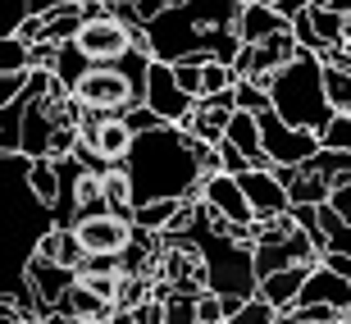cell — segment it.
I'll list each match as a JSON object with an SVG mask.
<instances>
[{
    "label": "cell",
    "instance_id": "16",
    "mask_svg": "<svg viewBox=\"0 0 351 324\" xmlns=\"http://www.w3.org/2000/svg\"><path fill=\"white\" fill-rule=\"evenodd\" d=\"M32 256H46V260H60V265H73V270H82V260H87V246H82L78 229H64V224H55L51 233L37 242V251Z\"/></svg>",
    "mask_w": 351,
    "mask_h": 324
},
{
    "label": "cell",
    "instance_id": "39",
    "mask_svg": "<svg viewBox=\"0 0 351 324\" xmlns=\"http://www.w3.org/2000/svg\"><path fill=\"white\" fill-rule=\"evenodd\" d=\"M27 5H32V14H51L60 0H27Z\"/></svg>",
    "mask_w": 351,
    "mask_h": 324
},
{
    "label": "cell",
    "instance_id": "34",
    "mask_svg": "<svg viewBox=\"0 0 351 324\" xmlns=\"http://www.w3.org/2000/svg\"><path fill=\"white\" fill-rule=\"evenodd\" d=\"M132 5H137V14H142L146 23H151V19H160V14L169 10V0H132Z\"/></svg>",
    "mask_w": 351,
    "mask_h": 324
},
{
    "label": "cell",
    "instance_id": "42",
    "mask_svg": "<svg viewBox=\"0 0 351 324\" xmlns=\"http://www.w3.org/2000/svg\"><path fill=\"white\" fill-rule=\"evenodd\" d=\"M347 320H351V311H347Z\"/></svg>",
    "mask_w": 351,
    "mask_h": 324
},
{
    "label": "cell",
    "instance_id": "12",
    "mask_svg": "<svg viewBox=\"0 0 351 324\" xmlns=\"http://www.w3.org/2000/svg\"><path fill=\"white\" fill-rule=\"evenodd\" d=\"M237 178H242V187H247V196H251V206H256L261 220H274V215L292 210V192L283 187V178L274 169H242Z\"/></svg>",
    "mask_w": 351,
    "mask_h": 324
},
{
    "label": "cell",
    "instance_id": "14",
    "mask_svg": "<svg viewBox=\"0 0 351 324\" xmlns=\"http://www.w3.org/2000/svg\"><path fill=\"white\" fill-rule=\"evenodd\" d=\"M287 27H292V19L274 5H261V0L242 5V19H237V32H242L247 46H261V41H269L274 32H287Z\"/></svg>",
    "mask_w": 351,
    "mask_h": 324
},
{
    "label": "cell",
    "instance_id": "4",
    "mask_svg": "<svg viewBox=\"0 0 351 324\" xmlns=\"http://www.w3.org/2000/svg\"><path fill=\"white\" fill-rule=\"evenodd\" d=\"M73 96L87 110H96V115H128L132 105H142L132 78L119 65H91V73L73 87Z\"/></svg>",
    "mask_w": 351,
    "mask_h": 324
},
{
    "label": "cell",
    "instance_id": "24",
    "mask_svg": "<svg viewBox=\"0 0 351 324\" xmlns=\"http://www.w3.org/2000/svg\"><path fill=\"white\" fill-rule=\"evenodd\" d=\"M19 69H32V41L10 32V37L0 41V73H19Z\"/></svg>",
    "mask_w": 351,
    "mask_h": 324
},
{
    "label": "cell",
    "instance_id": "6",
    "mask_svg": "<svg viewBox=\"0 0 351 324\" xmlns=\"http://www.w3.org/2000/svg\"><path fill=\"white\" fill-rule=\"evenodd\" d=\"M201 201H206L223 224H233V229H256V224H261V215L251 206L242 178L228 174V169H219V174H210V178L201 183Z\"/></svg>",
    "mask_w": 351,
    "mask_h": 324
},
{
    "label": "cell",
    "instance_id": "18",
    "mask_svg": "<svg viewBox=\"0 0 351 324\" xmlns=\"http://www.w3.org/2000/svg\"><path fill=\"white\" fill-rule=\"evenodd\" d=\"M182 210H187V201H182V196L146 201V206H137V224H142V229H151V233H169L173 224L182 220Z\"/></svg>",
    "mask_w": 351,
    "mask_h": 324
},
{
    "label": "cell",
    "instance_id": "37",
    "mask_svg": "<svg viewBox=\"0 0 351 324\" xmlns=\"http://www.w3.org/2000/svg\"><path fill=\"white\" fill-rule=\"evenodd\" d=\"M274 324H311V320H306L301 311H278V320H274Z\"/></svg>",
    "mask_w": 351,
    "mask_h": 324
},
{
    "label": "cell",
    "instance_id": "17",
    "mask_svg": "<svg viewBox=\"0 0 351 324\" xmlns=\"http://www.w3.org/2000/svg\"><path fill=\"white\" fill-rule=\"evenodd\" d=\"M27 187H32L46 206H55V201H60V187H64V178H60V160L55 156H37L32 165H27Z\"/></svg>",
    "mask_w": 351,
    "mask_h": 324
},
{
    "label": "cell",
    "instance_id": "9",
    "mask_svg": "<svg viewBox=\"0 0 351 324\" xmlns=\"http://www.w3.org/2000/svg\"><path fill=\"white\" fill-rule=\"evenodd\" d=\"M73 229H78L82 246H87V256H123V251H128V242H132L137 220L105 210V215H87V220H78Z\"/></svg>",
    "mask_w": 351,
    "mask_h": 324
},
{
    "label": "cell",
    "instance_id": "1",
    "mask_svg": "<svg viewBox=\"0 0 351 324\" xmlns=\"http://www.w3.org/2000/svg\"><path fill=\"white\" fill-rule=\"evenodd\" d=\"M242 0H178L146 23V51L156 60H228L242 55Z\"/></svg>",
    "mask_w": 351,
    "mask_h": 324
},
{
    "label": "cell",
    "instance_id": "40",
    "mask_svg": "<svg viewBox=\"0 0 351 324\" xmlns=\"http://www.w3.org/2000/svg\"><path fill=\"white\" fill-rule=\"evenodd\" d=\"M19 324H46V320H19Z\"/></svg>",
    "mask_w": 351,
    "mask_h": 324
},
{
    "label": "cell",
    "instance_id": "35",
    "mask_svg": "<svg viewBox=\"0 0 351 324\" xmlns=\"http://www.w3.org/2000/svg\"><path fill=\"white\" fill-rule=\"evenodd\" d=\"M333 206H338V215L351 224V183H342V187H333Z\"/></svg>",
    "mask_w": 351,
    "mask_h": 324
},
{
    "label": "cell",
    "instance_id": "19",
    "mask_svg": "<svg viewBox=\"0 0 351 324\" xmlns=\"http://www.w3.org/2000/svg\"><path fill=\"white\" fill-rule=\"evenodd\" d=\"M91 65H96V60L82 51L78 41H64V46H60V60H55V78H60L69 91H73V87H78V82L91 73Z\"/></svg>",
    "mask_w": 351,
    "mask_h": 324
},
{
    "label": "cell",
    "instance_id": "25",
    "mask_svg": "<svg viewBox=\"0 0 351 324\" xmlns=\"http://www.w3.org/2000/svg\"><path fill=\"white\" fill-rule=\"evenodd\" d=\"M274 320H278V306H274V301H265L261 292H256L251 301H242V306L228 315V324H274Z\"/></svg>",
    "mask_w": 351,
    "mask_h": 324
},
{
    "label": "cell",
    "instance_id": "27",
    "mask_svg": "<svg viewBox=\"0 0 351 324\" xmlns=\"http://www.w3.org/2000/svg\"><path fill=\"white\" fill-rule=\"evenodd\" d=\"M165 324H201L196 297H169L165 301Z\"/></svg>",
    "mask_w": 351,
    "mask_h": 324
},
{
    "label": "cell",
    "instance_id": "20",
    "mask_svg": "<svg viewBox=\"0 0 351 324\" xmlns=\"http://www.w3.org/2000/svg\"><path fill=\"white\" fill-rule=\"evenodd\" d=\"M151 297H156V279L151 274H119V297H114L119 311H137Z\"/></svg>",
    "mask_w": 351,
    "mask_h": 324
},
{
    "label": "cell",
    "instance_id": "15",
    "mask_svg": "<svg viewBox=\"0 0 351 324\" xmlns=\"http://www.w3.org/2000/svg\"><path fill=\"white\" fill-rule=\"evenodd\" d=\"M311 270L315 265H287V270H278V274H265L261 279V297L274 301L278 311H292V306L301 301V288H306Z\"/></svg>",
    "mask_w": 351,
    "mask_h": 324
},
{
    "label": "cell",
    "instance_id": "11",
    "mask_svg": "<svg viewBox=\"0 0 351 324\" xmlns=\"http://www.w3.org/2000/svg\"><path fill=\"white\" fill-rule=\"evenodd\" d=\"M23 270H27V279H32V288H37L46 315L69 297V288L78 284V270H73V265H60V260H46V256H27Z\"/></svg>",
    "mask_w": 351,
    "mask_h": 324
},
{
    "label": "cell",
    "instance_id": "30",
    "mask_svg": "<svg viewBox=\"0 0 351 324\" xmlns=\"http://www.w3.org/2000/svg\"><path fill=\"white\" fill-rule=\"evenodd\" d=\"M123 119H128V128H132V132H151V128H160V124H165V119H160L151 105H132Z\"/></svg>",
    "mask_w": 351,
    "mask_h": 324
},
{
    "label": "cell",
    "instance_id": "33",
    "mask_svg": "<svg viewBox=\"0 0 351 324\" xmlns=\"http://www.w3.org/2000/svg\"><path fill=\"white\" fill-rule=\"evenodd\" d=\"M292 311H301L311 324H338V320H342L338 306H292Z\"/></svg>",
    "mask_w": 351,
    "mask_h": 324
},
{
    "label": "cell",
    "instance_id": "10",
    "mask_svg": "<svg viewBox=\"0 0 351 324\" xmlns=\"http://www.w3.org/2000/svg\"><path fill=\"white\" fill-rule=\"evenodd\" d=\"M237 115V96L233 91H219V96H201L192 110V119L182 124V128L192 132V137H201V142L219 146L223 137H228V119Z\"/></svg>",
    "mask_w": 351,
    "mask_h": 324
},
{
    "label": "cell",
    "instance_id": "23",
    "mask_svg": "<svg viewBox=\"0 0 351 324\" xmlns=\"http://www.w3.org/2000/svg\"><path fill=\"white\" fill-rule=\"evenodd\" d=\"M233 96H237V110H251V115H265V110H274L269 87H265V82H256V78H237Z\"/></svg>",
    "mask_w": 351,
    "mask_h": 324
},
{
    "label": "cell",
    "instance_id": "28",
    "mask_svg": "<svg viewBox=\"0 0 351 324\" xmlns=\"http://www.w3.org/2000/svg\"><path fill=\"white\" fill-rule=\"evenodd\" d=\"M27 87H32V69H19V73H0V105L19 101Z\"/></svg>",
    "mask_w": 351,
    "mask_h": 324
},
{
    "label": "cell",
    "instance_id": "31",
    "mask_svg": "<svg viewBox=\"0 0 351 324\" xmlns=\"http://www.w3.org/2000/svg\"><path fill=\"white\" fill-rule=\"evenodd\" d=\"M219 160H223V169H228V174H242V169H256V165H251V160L242 156V151H237L233 142H228V137L219 142Z\"/></svg>",
    "mask_w": 351,
    "mask_h": 324
},
{
    "label": "cell",
    "instance_id": "21",
    "mask_svg": "<svg viewBox=\"0 0 351 324\" xmlns=\"http://www.w3.org/2000/svg\"><path fill=\"white\" fill-rule=\"evenodd\" d=\"M324 82H328V101L338 115H351V69L347 65H328L324 60Z\"/></svg>",
    "mask_w": 351,
    "mask_h": 324
},
{
    "label": "cell",
    "instance_id": "36",
    "mask_svg": "<svg viewBox=\"0 0 351 324\" xmlns=\"http://www.w3.org/2000/svg\"><path fill=\"white\" fill-rule=\"evenodd\" d=\"M311 5H315V0H283L278 10H283L287 19H297V14H306V10H311Z\"/></svg>",
    "mask_w": 351,
    "mask_h": 324
},
{
    "label": "cell",
    "instance_id": "3",
    "mask_svg": "<svg viewBox=\"0 0 351 324\" xmlns=\"http://www.w3.org/2000/svg\"><path fill=\"white\" fill-rule=\"evenodd\" d=\"M269 96H274V110H278L287 124L311 128V132H319L328 119L338 115L333 101H328L324 55H315V51H301L292 65L278 69V73L269 78Z\"/></svg>",
    "mask_w": 351,
    "mask_h": 324
},
{
    "label": "cell",
    "instance_id": "38",
    "mask_svg": "<svg viewBox=\"0 0 351 324\" xmlns=\"http://www.w3.org/2000/svg\"><path fill=\"white\" fill-rule=\"evenodd\" d=\"M315 5H324V10H333V14H351V0H315Z\"/></svg>",
    "mask_w": 351,
    "mask_h": 324
},
{
    "label": "cell",
    "instance_id": "5",
    "mask_svg": "<svg viewBox=\"0 0 351 324\" xmlns=\"http://www.w3.org/2000/svg\"><path fill=\"white\" fill-rule=\"evenodd\" d=\"M261 132H265V151H269V165H306L311 156H319V132L297 128L287 124L278 110H265L261 115Z\"/></svg>",
    "mask_w": 351,
    "mask_h": 324
},
{
    "label": "cell",
    "instance_id": "26",
    "mask_svg": "<svg viewBox=\"0 0 351 324\" xmlns=\"http://www.w3.org/2000/svg\"><path fill=\"white\" fill-rule=\"evenodd\" d=\"M319 146L324 151H351V115H333L319 128Z\"/></svg>",
    "mask_w": 351,
    "mask_h": 324
},
{
    "label": "cell",
    "instance_id": "7",
    "mask_svg": "<svg viewBox=\"0 0 351 324\" xmlns=\"http://www.w3.org/2000/svg\"><path fill=\"white\" fill-rule=\"evenodd\" d=\"M196 101L201 96H192V91H182L178 73H173L169 60H151V78H146V105L156 110L165 124H187L196 110Z\"/></svg>",
    "mask_w": 351,
    "mask_h": 324
},
{
    "label": "cell",
    "instance_id": "41",
    "mask_svg": "<svg viewBox=\"0 0 351 324\" xmlns=\"http://www.w3.org/2000/svg\"><path fill=\"white\" fill-rule=\"evenodd\" d=\"M242 5H251V0H242Z\"/></svg>",
    "mask_w": 351,
    "mask_h": 324
},
{
    "label": "cell",
    "instance_id": "29",
    "mask_svg": "<svg viewBox=\"0 0 351 324\" xmlns=\"http://www.w3.org/2000/svg\"><path fill=\"white\" fill-rule=\"evenodd\" d=\"M201 69H206V60H178V65H173V73H178L182 91L201 96Z\"/></svg>",
    "mask_w": 351,
    "mask_h": 324
},
{
    "label": "cell",
    "instance_id": "13",
    "mask_svg": "<svg viewBox=\"0 0 351 324\" xmlns=\"http://www.w3.org/2000/svg\"><path fill=\"white\" fill-rule=\"evenodd\" d=\"M297 306H338L342 315L351 311V279L338 270H328V265H315L306 288H301V301Z\"/></svg>",
    "mask_w": 351,
    "mask_h": 324
},
{
    "label": "cell",
    "instance_id": "2",
    "mask_svg": "<svg viewBox=\"0 0 351 324\" xmlns=\"http://www.w3.org/2000/svg\"><path fill=\"white\" fill-rule=\"evenodd\" d=\"M132 178V201L146 206V201H165V196H182V201H196L201 196V156H196V137L182 124H160L151 132H137L132 142V156L123 160Z\"/></svg>",
    "mask_w": 351,
    "mask_h": 324
},
{
    "label": "cell",
    "instance_id": "8",
    "mask_svg": "<svg viewBox=\"0 0 351 324\" xmlns=\"http://www.w3.org/2000/svg\"><path fill=\"white\" fill-rule=\"evenodd\" d=\"M137 32H142V27H128L123 19H114V14H101V19H87L73 41H78L96 65H114L119 55H128L132 46H137Z\"/></svg>",
    "mask_w": 351,
    "mask_h": 324
},
{
    "label": "cell",
    "instance_id": "32",
    "mask_svg": "<svg viewBox=\"0 0 351 324\" xmlns=\"http://www.w3.org/2000/svg\"><path fill=\"white\" fill-rule=\"evenodd\" d=\"M23 19H32V5L27 0H5V32H19Z\"/></svg>",
    "mask_w": 351,
    "mask_h": 324
},
{
    "label": "cell",
    "instance_id": "22",
    "mask_svg": "<svg viewBox=\"0 0 351 324\" xmlns=\"http://www.w3.org/2000/svg\"><path fill=\"white\" fill-rule=\"evenodd\" d=\"M237 87V69L228 60H206L201 69V96H219V91H233Z\"/></svg>",
    "mask_w": 351,
    "mask_h": 324
}]
</instances>
